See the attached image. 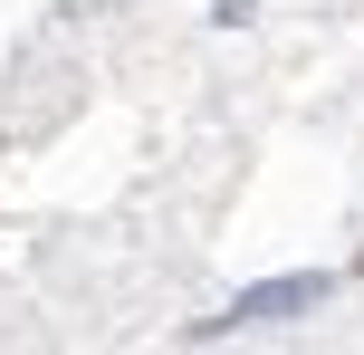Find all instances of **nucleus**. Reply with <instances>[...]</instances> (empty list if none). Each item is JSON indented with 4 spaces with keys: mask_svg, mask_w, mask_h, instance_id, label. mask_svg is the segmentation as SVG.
<instances>
[{
    "mask_svg": "<svg viewBox=\"0 0 364 355\" xmlns=\"http://www.w3.org/2000/svg\"><path fill=\"white\" fill-rule=\"evenodd\" d=\"M326 269H297V279H269V288H240L230 307H220L211 327H201V337H250V327H288V317H307L316 298H326Z\"/></svg>",
    "mask_w": 364,
    "mask_h": 355,
    "instance_id": "1",
    "label": "nucleus"
}]
</instances>
